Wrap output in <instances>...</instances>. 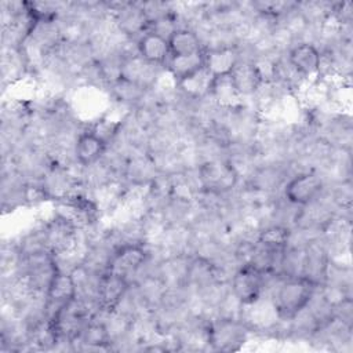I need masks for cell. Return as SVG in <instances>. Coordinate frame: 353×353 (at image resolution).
Returning a JSON list of instances; mask_svg holds the SVG:
<instances>
[{
  "mask_svg": "<svg viewBox=\"0 0 353 353\" xmlns=\"http://www.w3.org/2000/svg\"><path fill=\"white\" fill-rule=\"evenodd\" d=\"M319 285L310 279L296 274L288 276L276 290L272 301L280 320H292L303 312L314 298Z\"/></svg>",
  "mask_w": 353,
  "mask_h": 353,
  "instance_id": "obj_1",
  "label": "cell"
},
{
  "mask_svg": "<svg viewBox=\"0 0 353 353\" xmlns=\"http://www.w3.org/2000/svg\"><path fill=\"white\" fill-rule=\"evenodd\" d=\"M265 273L250 263L241 265L233 274L230 290L240 305H248L259 299L265 288Z\"/></svg>",
  "mask_w": 353,
  "mask_h": 353,
  "instance_id": "obj_2",
  "label": "cell"
},
{
  "mask_svg": "<svg viewBox=\"0 0 353 353\" xmlns=\"http://www.w3.org/2000/svg\"><path fill=\"white\" fill-rule=\"evenodd\" d=\"M199 178L207 190L212 193H223L233 189L239 181L234 165L225 160H212L201 164Z\"/></svg>",
  "mask_w": 353,
  "mask_h": 353,
  "instance_id": "obj_3",
  "label": "cell"
},
{
  "mask_svg": "<svg viewBox=\"0 0 353 353\" xmlns=\"http://www.w3.org/2000/svg\"><path fill=\"white\" fill-rule=\"evenodd\" d=\"M77 281L72 273L57 268L46 288L47 307L52 309L51 316L77 298Z\"/></svg>",
  "mask_w": 353,
  "mask_h": 353,
  "instance_id": "obj_4",
  "label": "cell"
},
{
  "mask_svg": "<svg viewBox=\"0 0 353 353\" xmlns=\"http://www.w3.org/2000/svg\"><path fill=\"white\" fill-rule=\"evenodd\" d=\"M323 179L316 172H301L292 176L285 188V199L294 205H307L323 192Z\"/></svg>",
  "mask_w": 353,
  "mask_h": 353,
  "instance_id": "obj_5",
  "label": "cell"
},
{
  "mask_svg": "<svg viewBox=\"0 0 353 353\" xmlns=\"http://www.w3.org/2000/svg\"><path fill=\"white\" fill-rule=\"evenodd\" d=\"M148 259V251L139 243H125L119 247L109 258V272L128 277L135 273Z\"/></svg>",
  "mask_w": 353,
  "mask_h": 353,
  "instance_id": "obj_6",
  "label": "cell"
},
{
  "mask_svg": "<svg viewBox=\"0 0 353 353\" xmlns=\"http://www.w3.org/2000/svg\"><path fill=\"white\" fill-rule=\"evenodd\" d=\"M208 343L219 350H234L245 339L243 324L233 319H221L211 324L207 331Z\"/></svg>",
  "mask_w": 353,
  "mask_h": 353,
  "instance_id": "obj_7",
  "label": "cell"
},
{
  "mask_svg": "<svg viewBox=\"0 0 353 353\" xmlns=\"http://www.w3.org/2000/svg\"><path fill=\"white\" fill-rule=\"evenodd\" d=\"M321 51L309 41L295 44L288 52V65L291 69L303 79L319 76Z\"/></svg>",
  "mask_w": 353,
  "mask_h": 353,
  "instance_id": "obj_8",
  "label": "cell"
},
{
  "mask_svg": "<svg viewBox=\"0 0 353 353\" xmlns=\"http://www.w3.org/2000/svg\"><path fill=\"white\" fill-rule=\"evenodd\" d=\"M130 283L125 276L106 270L97 284V299L102 309H114L128 291Z\"/></svg>",
  "mask_w": 353,
  "mask_h": 353,
  "instance_id": "obj_9",
  "label": "cell"
},
{
  "mask_svg": "<svg viewBox=\"0 0 353 353\" xmlns=\"http://www.w3.org/2000/svg\"><path fill=\"white\" fill-rule=\"evenodd\" d=\"M137 54L146 62L161 66L171 58L168 39L152 30H146L137 41Z\"/></svg>",
  "mask_w": 353,
  "mask_h": 353,
  "instance_id": "obj_10",
  "label": "cell"
},
{
  "mask_svg": "<svg viewBox=\"0 0 353 353\" xmlns=\"http://www.w3.org/2000/svg\"><path fill=\"white\" fill-rule=\"evenodd\" d=\"M230 77L241 97L252 95L261 88V85L265 81L258 63L241 59L232 69Z\"/></svg>",
  "mask_w": 353,
  "mask_h": 353,
  "instance_id": "obj_11",
  "label": "cell"
},
{
  "mask_svg": "<svg viewBox=\"0 0 353 353\" xmlns=\"http://www.w3.org/2000/svg\"><path fill=\"white\" fill-rule=\"evenodd\" d=\"M108 143L91 130L81 132L74 143V156L80 165L88 167L99 161L106 150Z\"/></svg>",
  "mask_w": 353,
  "mask_h": 353,
  "instance_id": "obj_12",
  "label": "cell"
},
{
  "mask_svg": "<svg viewBox=\"0 0 353 353\" xmlns=\"http://www.w3.org/2000/svg\"><path fill=\"white\" fill-rule=\"evenodd\" d=\"M171 57H186L204 52V44L200 36L189 28H176L168 36Z\"/></svg>",
  "mask_w": 353,
  "mask_h": 353,
  "instance_id": "obj_13",
  "label": "cell"
},
{
  "mask_svg": "<svg viewBox=\"0 0 353 353\" xmlns=\"http://www.w3.org/2000/svg\"><path fill=\"white\" fill-rule=\"evenodd\" d=\"M240 59L239 51L232 46H223L204 52V66L212 76L230 73Z\"/></svg>",
  "mask_w": 353,
  "mask_h": 353,
  "instance_id": "obj_14",
  "label": "cell"
},
{
  "mask_svg": "<svg viewBox=\"0 0 353 353\" xmlns=\"http://www.w3.org/2000/svg\"><path fill=\"white\" fill-rule=\"evenodd\" d=\"M210 97L222 108H234L243 98L236 90L230 73L214 76L210 87Z\"/></svg>",
  "mask_w": 353,
  "mask_h": 353,
  "instance_id": "obj_15",
  "label": "cell"
},
{
  "mask_svg": "<svg viewBox=\"0 0 353 353\" xmlns=\"http://www.w3.org/2000/svg\"><path fill=\"white\" fill-rule=\"evenodd\" d=\"M214 76L210 73V70L203 66L189 77L181 80L176 83V85L192 98H201L205 95H210V87L212 83Z\"/></svg>",
  "mask_w": 353,
  "mask_h": 353,
  "instance_id": "obj_16",
  "label": "cell"
},
{
  "mask_svg": "<svg viewBox=\"0 0 353 353\" xmlns=\"http://www.w3.org/2000/svg\"><path fill=\"white\" fill-rule=\"evenodd\" d=\"M204 52L196 54V55H186V57H171L165 66L170 74L178 83L204 66Z\"/></svg>",
  "mask_w": 353,
  "mask_h": 353,
  "instance_id": "obj_17",
  "label": "cell"
},
{
  "mask_svg": "<svg viewBox=\"0 0 353 353\" xmlns=\"http://www.w3.org/2000/svg\"><path fill=\"white\" fill-rule=\"evenodd\" d=\"M291 239V230L283 225H272L259 232L256 243L276 252L285 251Z\"/></svg>",
  "mask_w": 353,
  "mask_h": 353,
  "instance_id": "obj_18",
  "label": "cell"
},
{
  "mask_svg": "<svg viewBox=\"0 0 353 353\" xmlns=\"http://www.w3.org/2000/svg\"><path fill=\"white\" fill-rule=\"evenodd\" d=\"M113 88H114V94L117 95V98L120 101H130V102L138 99L145 90L143 87H141L130 80H125L123 77H117L113 81Z\"/></svg>",
  "mask_w": 353,
  "mask_h": 353,
  "instance_id": "obj_19",
  "label": "cell"
},
{
  "mask_svg": "<svg viewBox=\"0 0 353 353\" xmlns=\"http://www.w3.org/2000/svg\"><path fill=\"white\" fill-rule=\"evenodd\" d=\"M80 334H81L84 342L91 346H102V345H106L109 341V334H108L106 327L103 324H98V323L87 325L85 328L81 330Z\"/></svg>",
  "mask_w": 353,
  "mask_h": 353,
  "instance_id": "obj_20",
  "label": "cell"
}]
</instances>
